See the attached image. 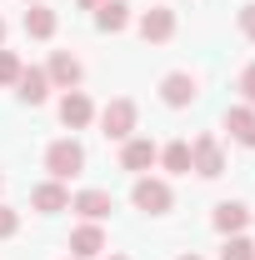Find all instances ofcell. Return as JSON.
Instances as JSON below:
<instances>
[{
	"mask_svg": "<svg viewBox=\"0 0 255 260\" xmlns=\"http://www.w3.org/2000/svg\"><path fill=\"white\" fill-rule=\"evenodd\" d=\"M125 25H130V5H125V0H105V5L95 10V30H105V35H120Z\"/></svg>",
	"mask_w": 255,
	"mask_h": 260,
	"instance_id": "obj_16",
	"label": "cell"
},
{
	"mask_svg": "<svg viewBox=\"0 0 255 260\" xmlns=\"http://www.w3.org/2000/svg\"><path fill=\"white\" fill-rule=\"evenodd\" d=\"M15 95L25 100V105H45V95H50V75L35 70V65H25L20 80H15Z\"/></svg>",
	"mask_w": 255,
	"mask_h": 260,
	"instance_id": "obj_13",
	"label": "cell"
},
{
	"mask_svg": "<svg viewBox=\"0 0 255 260\" xmlns=\"http://www.w3.org/2000/svg\"><path fill=\"white\" fill-rule=\"evenodd\" d=\"M240 35H245V40H255V5H245V10H240Z\"/></svg>",
	"mask_w": 255,
	"mask_h": 260,
	"instance_id": "obj_23",
	"label": "cell"
},
{
	"mask_svg": "<svg viewBox=\"0 0 255 260\" xmlns=\"http://www.w3.org/2000/svg\"><path fill=\"white\" fill-rule=\"evenodd\" d=\"M155 160H160L155 140H140V135H130V140H125V150H120V165H125L130 175H145V170H150Z\"/></svg>",
	"mask_w": 255,
	"mask_h": 260,
	"instance_id": "obj_10",
	"label": "cell"
},
{
	"mask_svg": "<svg viewBox=\"0 0 255 260\" xmlns=\"http://www.w3.org/2000/svg\"><path fill=\"white\" fill-rule=\"evenodd\" d=\"M0 45H5V20H0Z\"/></svg>",
	"mask_w": 255,
	"mask_h": 260,
	"instance_id": "obj_25",
	"label": "cell"
},
{
	"mask_svg": "<svg viewBox=\"0 0 255 260\" xmlns=\"http://www.w3.org/2000/svg\"><path fill=\"white\" fill-rule=\"evenodd\" d=\"M220 260H255V245L245 240V235H225V245H220Z\"/></svg>",
	"mask_w": 255,
	"mask_h": 260,
	"instance_id": "obj_19",
	"label": "cell"
},
{
	"mask_svg": "<svg viewBox=\"0 0 255 260\" xmlns=\"http://www.w3.org/2000/svg\"><path fill=\"white\" fill-rule=\"evenodd\" d=\"M245 225H250V210H245L240 200H220V205H215V230H220V235H240Z\"/></svg>",
	"mask_w": 255,
	"mask_h": 260,
	"instance_id": "obj_15",
	"label": "cell"
},
{
	"mask_svg": "<svg viewBox=\"0 0 255 260\" xmlns=\"http://www.w3.org/2000/svg\"><path fill=\"white\" fill-rule=\"evenodd\" d=\"M225 130H230V140L235 145H255V105H230L225 110Z\"/></svg>",
	"mask_w": 255,
	"mask_h": 260,
	"instance_id": "obj_11",
	"label": "cell"
},
{
	"mask_svg": "<svg viewBox=\"0 0 255 260\" xmlns=\"http://www.w3.org/2000/svg\"><path fill=\"white\" fill-rule=\"evenodd\" d=\"M160 165H165L170 175H190V140H170V145L160 150Z\"/></svg>",
	"mask_w": 255,
	"mask_h": 260,
	"instance_id": "obj_18",
	"label": "cell"
},
{
	"mask_svg": "<svg viewBox=\"0 0 255 260\" xmlns=\"http://www.w3.org/2000/svg\"><path fill=\"white\" fill-rule=\"evenodd\" d=\"M15 230H20V215H15L10 205H0V240H10Z\"/></svg>",
	"mask_w": 255,
	"mask_h": 260,
	"instance_id": "obj_21",
	"label": "cell"
},
{
	"mask_svg": "<svg viewBox=\"0 0 255 260\" xmlns=\"http://www.w3.org/2000/svg\"><path fill=\"white\" fill-rule=\"evenodd\" d=\"M30 205L40 210V215L70 210V190H65V180H45V185H35V190H30Z\"/></svg>",
	"mask_w": 255,
	"mask_h": 260,
	"instance_id": "obj_12",
	"label": "cell"
},
{
	"mask_svg": "<svg viewBox=\"0 0 255 260\" xmlns=\"http://www.w3.org/2000/svg\"><path fill=\"white\" fill-rule=\"evenodd\" d=\"M45 170H50V180H75L85 170V145L80 140H55L45 150Z\"/></svg>",
	"mask_w": 255,
	"mask_h": 260,
	"instance_id": "obj_1",
	"label": "cell"
},
{
	"mask_svg": "<svg viewBox=\"0 0 255 260\" xmlns=\"http://www.w3.org/2000/svg\"><path fill=\"white\" fill-rule=\"evenodd\" d=\"M70 210H80L85 220H105L115 210V200H110V190H80V195H70Z\"/></svg>",
	"mask_w": 255,
	"mask_h": 260,
	"instance_id": "obj_14",
	"label": "cell"
},
{
	"mask_svg": "<svg viewBox=\"0 0 255 260\" xmlns=\"http://www.w3.org/2000/svg\"><path fill=\"white\" fill-rule=\"evenodd\" d=\"M180 260H200V255H195V250H190V255H180Z\"/></svg>",
	"mask_w": 255,
	"mask_h": 260,
	"instance_id": "obj_26",
	"label": "cell"
},
{
	"mask_svg": "<svg viewBox=\"0 0 255 260\" xmlns=\"http://www.w3.org/2000/svg\"><path fill=\"white\" fill-rule=\"evenodd\" d=\"M105 260H130V255H105Z\"/></svg>",
	"mask_w": 255,
	"mask_h": 260,
	"instance_id": "obj_27",
	"label": "cell"
},
{
	"mask_svg": "<svg viewBox=\"0 0 255 260\" xmlns=\"http://www.w3.org/2000/svg\"><path fill=\"white\" fill-rule=\"evenodd\" d=\"M190 170L205 175V180H215V175L225 170V150H220L215 135H195V140H190Z\"/></svg>",
	"mask_w": 255,
	"mask_h": 260,
	"instance_id": "obj_4",
	"label": "cell"
},
{
	"mask_svg": "<svg viewBox=\"0 0 255 260\" xmlns=\"http://www.w3.org/2000/svg\"><path fill=\"white\" fill-rule=\"evenodd\" d=\"M30 5H45V0H30Z\"/></svg>",
	"mask_w": 255,
	"mask_h": 260,
	"instance_id": "obj_28",
	"label": "cell"
},
{
	"mask_svg": "<svg viewBox=\"0 0 255 260\" xmlns=\"http://www.w3.org/2000/svg\"><path fill=\"white\" fill-rule=\"evenodd\" d=\"M240 95H245V105H255V60L240 70Z\"/></svg>",
	"mask_w": 255,
	"mask_h": 260,
	"instance_id": "obj_22",
	"label": "cell"
},
{
	"mask_svg": "<svg viewBox=\"0 0 255 260\" xmlns=\"http://www.w3.org/2000/svg\"><path fill=\"white\" fill-rule=\"evenodd\" d=\"M140 35H145L150 45H165V40L175 35V10H165V5H150V10L140 15Z\"/></svg>",
	"mask_w": 255,
	"mask_h": 260,
	"instance_id": "obj_9",
	"label": "cell"
},
{
	"mask_svg": "<svg viewBox=\"0 0 255 260\" xmlns=\"http://www.w3.org/2000/svg\"><path fill=\"white\" fill-rule=\"evenodd\" d=\"M75 5H80V10H100L105 0H75Z\"/></svg>",
	"mask_w": 255,
	"mask_h": 260,
	"instance_id": "obj_24",
	"label": "cell"
},
{
	"mask_svg": "<svg viewBox=\"0 0 255 260\" xmlns=\"http://www.w3.org/2000/svg\"><path fill=\"white\" fill-rule=\"evenodd\" d=\"M20 70H25V65H20V55L0 45V85H15V80H20Z\"/></svg>",
	"mask_w": 255,
	"mask_h": 260,
	"instance_id": "obj_20",
	"label": "cell"
},
{
	"mask_svg": "<svg viewBox=\"0 0 255 260\" xmlns=\"http://www.w3.org/2000/svg\"><path fill=\"white\" fill-rule=\"evenodd\" d=\"M100 250H105V230H100V220H85V225L70 230V255H75V260H95Z\"/></svg>",
	"mask_w": 255,
	"mask_h": 260,
	"instance_id": "obj_8",
	"label": "cell"
},
{
	"mask_svg": "<svg viewBox=\"0 0 255 260\" xmlns=\"http://www.w3.org/2000/svg\"><path fill=\"white\" fill-rule=\"evenodd\" d=\"M55 25H60V20H55L50 5H30V10H25V35H30V40H50Z\"/></svg>",
	"mask_w": 255,
	"mask_h": 260,
	"instance_id": "obj_17",
	"label": "cell"
},
{
	"mask_svg": "<svg viewBox=\"0 0 255 260\" xmlns=\"http://www.w3.org/2000/svg\"><path fill=\"white\" fill-rule=\"evenodd\" d=\"M100 130H105V140H130L135 135V100H110L105 110H100Z\"/></svg>",
	"mask_w": 255,
	"mask_h": 260,
	"instance_id": "obj_3",
	"label": "cell"
},
{
	"mask_svg": "<svg viewBox=\"0 0 255 260\" xmlns=\"http://www.w3.org/2000/svg\"><path fill=\"white\" fill-rule=\"evenodd\" d=\"M200 95V85H195L190 70H170L165 80H160V100L170 105V110H180V105H190V100Z\"/></svg>",
	"mask_w": 255,
	"mask_h": 260,
	"instance_id": "obj_6",
	"label": "cell"
},
{
	"mask_svg": "<svg viewBox=\"0 0 255 260\" xmlns=\"http://www.w3.org/2000/svg\"><path fill=\"white\" fill-rule=\"evenodd\" d=\"M130 200H135V210H145V215H165V210L175 205V190H170L165 180H155V175H140L135 190H130Z\"/></svg>",
	"mask_w": 255,
	"mask_h": 260,
	"instance_id": "obj_2",
	"label": "cell"
},
{
	"mask_svg": "<svg viewBox=\"0 0 255 260\" xmlns=\"http://www.w3.org/2000/svg\"><path fill=\"white\" fill-rule=\"evenodd\" d=\"M70 260H75V255H70Z\"/></svg>",
	"mask_w": 255,
	"mask_h": 260,
	"instance_id": "obj_29",
	"label": "cell"
},
{
	"mask_svg": "<svg viewBox=\"0 0 255 260\" xmlns=\"http://www.w3.org/2000/svg\"><path fill=\"white\" fill-rule=\"evenodd\" d=\"M45 75H50V90H80L85 65L75 60L70 50H55V55H50V65H45Z\"/></svg>",
	"mask_w": 255,
	"mask_h": 260,
	"instance_id": "obj_5",
	"label": "cell"
},
{
	"mask_svg": "<svg viewBox=\"0 0 255 260\" xmlns=\"http://www.w3.org/2000/svg\"><path fill=\"white\" fill-rule=\"evenodd\" d=\"M90 120H95L90 95H85V90H65V95H60V125L65 130H85Z\"/></svg>",
	"mask_w": 255,
	"mask_h": 260,
	"instance_id": "obj_7",
	"label": "cell"
}]
</instances>
